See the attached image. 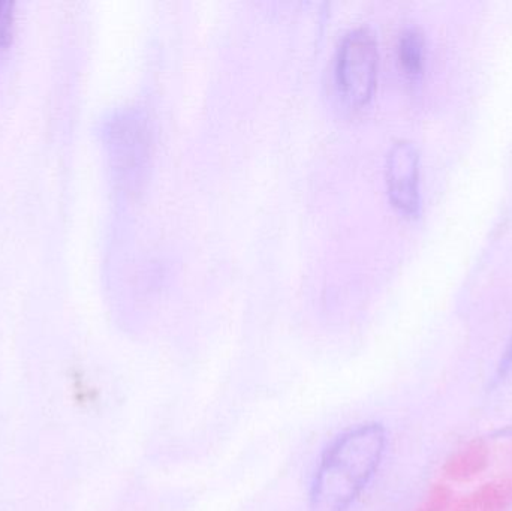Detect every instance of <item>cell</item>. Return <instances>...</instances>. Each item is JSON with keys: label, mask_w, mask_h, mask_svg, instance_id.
Wrapping results in <instances>:
<instances>
[{"label": "cell", "mask_w": 512, "mask_h": 511, "mask_svg": "<svg viewBox=\"0 0 512 511\" xmlns=\"http://www.w3.org/2000/svg\"><path fill=\"white\" fill-rule=\"evenodd\" d=\"M385 444L387 435L379 423L357 426L337 438L316 471L310 510H348L378 470Z\"/></svg>", "instance_id": "1"}, {"label": "cell", "mask_w": 512, "mask_h": 511, "mask_svg": "<svg viewBox=\"0 0 512 511\" xmlns=\"http://www.w3.org/2000/svg\"><path fill=\"white\" fill-rule=\"evenodd\" d=\"M337 84L343 98L361 107L372 98L378 75V44L367 29H355L343 38L337 57Z\"/></svg>", "instance_id": "2"}, {"label": "cell", "mask_w": 512, "mask_h": 511, "mask_svg": "<svg viewBox=\"0 0 512 511\" xmlns=\"http://www.w3.org/2000/svg\"><path fill=\"white\" fill-rule=\"evenodd\" d=\"M420 155L414 144L399 141L387 159V185L391 203L406 216L420 212Z\"/></svg>", "instance_id": "3"}, {"label": "cell", "mask_w": 512, "mask_h": 511, "mask_svg": "<svg viewBox=\"0 0 512 511\" xmlns=\"http://www.w3.org/2000/svg\"><path fill=\"white\" fill-rule=\"evenodd\" d=\"M111 158L114 170L122 180L132 182L137 179L138 170L146 158L147 138L144 123L135 116H123L111 123Z\"/></svg>", "instance_id": "4"}, {"label": "cell", "mask_w": 512, "mask_h": 511, "mask_svg": "<svg viewBox=\"0 0 512 511\" xmlns=\"http://www.w3.org/2000/svg\"><path fill=\"white\" fill-rule=\"evenodd\" d=\"M489 447L481 440L472 441L465 449L448 459L444 467L445 476L456 482H466L483 473L489 465Z\"/></svg>", "instance_id": "5"}, {"label": "cell", "mask_w": 512, "mask_h": 511, "mask_svg": "<svg viewBox=\"0 0 512 511\" xmlns=\"http://www.w3.org/2000/svg\"><path fill=\"white\" fill-rule=\"evenodd\" d=\"M424 54H426V44H424L423 33L418 29L406 30L399 44V60L406 74L412 77L421 74Z\"/></svg>", "instance_id": "6"}, {"label": "cell", "mask_w": 512, "mask_h": 511, "mask_svg": "<svg viewBox=\"0 0 512 511\" xmlns=\"http://www.w3.org/2000/svg\"><path fill=\"white\" fill-rule=\"evenodd\" d=\"M477 511H510L512 509V480L489 483L474 495Z\"/></svg>", "instance_id": "7"}, {"label": "cell", "mask_w": 512, "mask_h": 511, "mask_svg": "<svg viewBox=\"0 0 512 511\" xmlns=\"http://www.w3.org/2000/svg\"><path fill=\"white\" fill-rule=\"evenodd\" d=\"M451 498H453V494H451L450 488L436 485L417 511H447L451 504Z\"/></svg>", "instance_id": "8"}, {"label": "cell", "mask_w": 512, "mask_h": 511, "mask_svg": "<svg viewBox=\"0 0 512 511\" xmlns=\"http://www.w3.org/2000/svg\"><path fill=\"white\" fill-rule=\"evenodd\" d=\"M14 29V3L0 0V50H5L12 39Z\"/></svg>", "instance_id": "9"}, {"label": "cell", "mask_w": 512, "mask_h": 511, "mask_svg": "<svg viewBox=\"0 0 512 511\" xmlns=\"http://www.w3.org/2000/svg\"><path fill=\"white\" fill-rule=\"evenodd\" d=\"M512 362V341L510 347H508L507 353H505L504 360H502L501 366H499V375L507 374L508 368H510Z\"/></svg>", "instance_id": "10"}, {"label": "cell", "mask_w": 512, "mask_h": 511, "mask_svg": "<svg viewBox=\"0 0 512 511\" xmlns=\"http://www.w3.org/2000/svg\"><path fill=\"white\" fill-rule=\"evenodd\" d=\"M453 511H477V507H475L474 497L465 498V500L460 501L457 504L456 509Z\"/></svg>", "instance_id": "11"}]
</instances>
